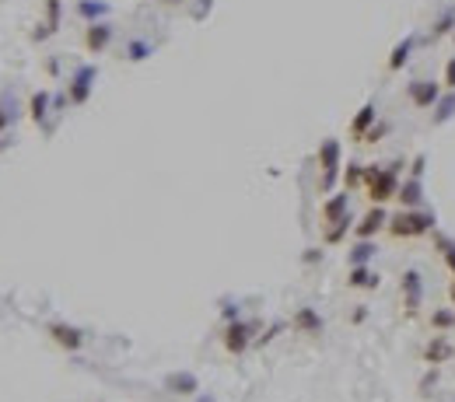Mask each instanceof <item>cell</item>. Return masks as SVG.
I'll return each instance as SVG.
<instances>
[{
  "instance_id": "1",
  "label": "cell",
  "mask_w": 455,
  "mask_h": 402,
  "mask_svg": "<svg viewBox=\"0 0 455 402\" xmlns=\"http://www.w3.org/2000/svg\"><path fill=\"white\" fill-rule=\"evenodd\" d=\"M400 168L403 161H392V165H364V193H368L372 206H385L389 200H396L400 193Z\"/></svg>"
},
{
  "instance_id": "2",
  "label": "cell",
  "mask_w": 455,
  "mask_h": 402,
  "mask_svg": "<svg viewBox=\"0 0 455 402\" xmlns=\"http://www.w3.org/2000/svg\"><path fill=\"white\" fill-rule=\"evenodd\" d=\"M396 241H413L434 231V213L428 210H400V213H389V228H385Z\"/></svg>"
},
{
  "instance_id": "3",
  "label": "cell",
  "mask_w": 455,
  "mask_h": 402,
  "mask_svg": "<svg viewBox=\"0 0 455 402\" xmlns=\"http://www.w3.org/2000/svg\"><path fill=\"white\" fill-rule=\"evenodd\" d=\"M319 189L322 193H329L333 185H337V178H340V140H333V137H326L322 140V147H319Z\"/></svg>"
},
{
  "instance_id": "4",
  "label": "cell",
  "mask_w": 455,
  "mask_h": 402,
  "mask_svg": "<svg viewBox=\"0 0 455 402\" xmlns=\"http://www.w3.org/2000/svg\"><path fill=\"white\" fill-rule=\"evenodd\" d=\"M406 98H410L413 109L428 112L441 102V84L438 81H413V84H406Z\"/></svg>"
},
{
  "instance_id": "5",
  "label": "cell",
  "mask_w": 455,
  "mask_h": 402,
  "mask_svg": "<svg viewBox=\"0 0 455 402\" xmlns=\"http://www.w3.org/2000/svg\"><path fill=\"white\" fill-rule=\"evenodd\" d=\"M400 291H403V308H406V315L413 319V315L420 312V304H424V280H420L417 269H403Z\"/></svg>"
},
{
  "instance_id": "6",
  "label": "cell",
  "mask_w": 455,
  "mask_h": 402,
  "mask_svg": "<svg viewBox=\"0 0 455 402\" xmlns=\"http://www.w3.org/2000/svg\"><path fill=\"white\" fill-rule=\"evenodd\" d=\"M385 228H389V213H385V206H372V210L354 224V238H375V234H382Z\"/></svg>"
},
{
  "instance_id": "7",
  "label": "cell",
  "mask_w": 455,
  "mask_h": 402,
  "mask_svg": "<svg viewBox=\"0 0 455 402\" xmlns=\"http://www.w3.org/2000/svg\"><path fill=\"white\" fill-rule=\"evenodd\" d=\"M46 332L53 336V343H56V347H64V350H70V353H77V350L84 347V332H81V329H74V325L49 322V325H46Z\"/></svg>"
},
{
  "instance_id": "8",
  "label": "cell",
  "mask_w": 455,
  "mask_h": 402,
  "mask_svg": "<svg viewBox=\"0 0 455 402\" xmlns=\"http://www.w3.org/2000/svg\"><path fill=\"white\" fill-rule=\"evenodd\" d=\"M249 343H252V325L235 319V322L224 329V350L238 357V353H246V347H249Z\"/></svg>"
},
{
  "instance_id": "9",
  "label": "cell",
  "mask_w": 455,
  "mask_h": 402,
  "mask_svg": "<svg viewBox=\"0 0 455 402\" xmlns=\"http://www.w3.org/2000/svg\"><path fill=\"white\" fill-rule=\"evenodd\" d=\"M95 77H99V70L91 67V64H84V67L74 70V81H70V102H74V105H84V102H88Z\"/></svg>"
},
{
  "instance_id": "10",
  "label": "cell",
  "mask_w": 455,
  "mask_h": 402,
  "mask_svg": "<svg viewBox=\"0 0 455 402\" xmlns=\"http://www.w3.org/2000/svg\"><path fill=\"white\" fill-rule=\"evenodd\" d=\"M112 42V25L109 21H91L88 25V32H84V46L88 53H105Z\"/></svg>"
},
{
  "instance_id": "11",
  "label": "cell",
  "mask_w": 455,
  "mask_h": 402,
  "mask_svg": "<svg viewBox=\"0 0 455 402\" xmlns=\"http://www.w3.org/2000/svg\"><path fill=\"white\" fill-rule=\"evenodd\" d=\"M455 357V347L448 343V336H431L424 347V364H448Z\"/></svg>"
},
{
  "instance_id": "12",
  "label": "cell",
  "mask_w": 455,
  "mask_h": 402,
  "mask_svg": "<svg viewBox=\"0 0 455 402\" xmlns=\"http://www.w3.org/2000/svg\"><path fill=\"white\" fill-rule=\"evenodd\" d=\"M378 122V109H375V102H368V105H361V112L350 119V137L361 144L364 140V133H368L372 126Z\"/></svg>"
},
{
  "instance_id": "13",
  "label": "cell",
  "mask_w": 455,
  "mask_h": 402,
  "mask_svg": "<svg viewBox=\"0 0 455 402\" xmlns=\"http://www.w3.org/2000/svg\"><path fill=\"white\" fill-rule=\"evenodd\" d=\"M322 224H337V221H343L347 213H350V196L347 193H337V196H329L326 203H322Z\"/></svg>"
},
{
  "instance_id": "14",
  "label": "cell",
  "mask_w": 455,
  "mask_h": 402,
  "mask_svg": "<svg viewBox=\"0 0 455 402\" xmlns=\"http://www.w3.org/2000/svg\"><path fill=\"white\" fill-rule=\"evenodd\" d=\"M413 49H417V39H413V36L400 39V42H396V49L389 53V64H385V70H389V74H400V70H403V67L410 64Z\"/></svg>"
},
{
  "instance_id": "15",
  "label": "cell",
  "mask_w": 455,
  "mask_h": 402,
  "mask_svg": "<svg viewBox=\"0 0 455 402\" xmlns=\"http://www.w3.org/2000/svg\"><path fill=\"white\" fill-rule=\"evenodd\" d=\"M165 388L175 392V395H196L200 392V378L190 375V371H175V375L165 378Z\"/></svg>"
},
{
  "instance_id": "16",
  "label": "cell",
  "mask_w": 455,
  "mask_h": 402,
  "mask_svg": "<svg viewBox=\"0 0 455 402\" xmlns=\"http://www.w3.org/2000/svg\"><path fill=\"white\" fill-rule=\"evenodd\" d=\"M294 329L301 336H319L322 332V319H319L315 308H298L294 312Z\"/></svg>"
},
{
  "instance_id": "17",
  "label": "cell",
  "mask_w": 455,
  "mask_h": 402,
  "mask_svg": "<svg viewBox=\"0 0 455 402\" xmlns=\"http://www.w3.org/2000/svg\"><path fill=\"white\" fill-rule=\"evenodd\" d=\"M347 287H357V291H375L378 287V273L368 269V266H350L347 273Z\"/></svg>"
},
{
  "instance_id": "18",
  "label": "cell",
  "mask_w": 455,
  "mask_h": 402,
  "mask_svg": "<svg viewBox=\"0 0 455 402\" xmlns=\"http://www.w3.org/2000/svg\"><path fill=\"white\" fill-rule=\"evenodd\" d=\"M396 203H400V210H417V206H420V178H410V182H400V193H396Z\"/></svg>"
},
{
  "instance_id": "19",
  "label": "cell",
  "mask_w": 455,
  "mask_h": 402,
  "mask_svg": "<svg viewBox=\"0 0 455 402\" xmlns=\"http://www.w3.org/2000/svg\"><path fill=\"white\" fill-rule=\"evenodd\" d=\"M60 28V0H46V25L36 32V39H46Z\"/></svg>"
},
{
  "instance_id": "20",
  "label": "cell",
  "mask_w": 455,
  "mask_h": 402,
  "mask_svg": "<svg viewBox=\"0 0 455 402\" xmlns=\"http://www.w3.org/2000/svg\"><path fill=\"white\" fill-rule=\"evenodd\" d=\"M375 256V245L372 238H357V245L350 249V266H368V259Z\"/></svg>"
},
{
  "instance_id": "21",
  "label": "cell",
  "mask_w": 455,
  "mask_h": 402,
  "mask_svg": "<svg viewBox=\"0 0 455 402\" xmlns=\"http://www.w3.org/2000/svg\"><path fill=\"white\" fill-rule=\"evenodd\" d=\"M49 112V91H36L32 98H28V116H32L36 122H42Z\"/></svg>"
},
{
  "instance_id": "22",
  "label": "cell",
  "mask_w": 455,
  "mask_h": 402,
  "mask_svg": "<svg viewBox=\"0 0 455 402\" xmlns=\"http://www.w3.org/2000/svg\"><path fill=\"white\" fill-rule=\"evenodd\" d=\"M434 249H438L441 263L455 273V241H452V238H445V234H434Z\"/></svg>"
},
{
  "instance_id": "23",
  "label": "cell",
  "mask_w": 455,
  "mask_h": 402,
  "mask_svg": "<svg viewBox=\"0 0 455 402\" xmlns=\"http://www.w3.org/2000/svg\"><path fill=\"white\" fill-rule=\"evenodd\" d=\"M354 228V221H350V213H347V217L343 221H337V224H329V231L322 234L326 238V245H340L343 238H347V231Z\"/></svg>"
},
{
  "instance_id": "24",
  "label": "cell",
  "mask_w": 455,
  "mask_h": 402,
  "mask_svg": "<svg viewBox=\"0 0 455 402\" xmlns=\"http://www.w3.org/2000/svg\"><path fill=\"white\" fill-rule=\"evenodd\" d=\"M431 329L434 332H448V329H455V312H448V308H438V312H431Z\"/></svg>"
},
{
  "instance_id": "25",
  "label": "cell",
  "mask_w": 455,
  "mask_h": 402,
  "mask_svg": "<svg viewBox=\"0 0 455 402\" xmlns=\"http://www.w3.org/2000/svg\"><path fill=\"white\" fill-rule=\"evenodd\" d=\"M452 25H455V14H452V11H445V14H441V21H434V28H431V36H434V39L448 36V32H452Z\"/></svg>"
},
{
  "instance_id": "26",
  "label": "cell",
  "mask_w": 455,
  "mask_h": 402,
  "mask_svg": "<svg viewBox=\"0 0 455 402\" xmlns=\"http://www.w3.org/2000/svg\"><path fill=\"white\" fill-rule=\"evenodd\" d=\"M441 88L455 91V56H448V59H445V74H441Z\"/></svg>"
},
{
  "instance_id": "27",
  "label": "cell",
  "mask_w": 455,
  "mask_h": 402,
  "mask_svg": "<svg viewBox=\"0 0 455 402\" xmlns=\"http://www.w3.org/2000/svg\"><path fill=\"white\" fill-rule=\"evenodd\" d=\"M385 133H389V122H375V126H372L368 133H364V140H361V144H378Z\"/></svg>"
},
{
  "instance_id": "28",
  "label": "cell",
  "mask_w": 455,
  "mask_h": 402,
  "mask_svg": "<svg viewBox=\"0 0 455 402\" xmlns=\"http://www.w3.org/2000/svg\"><path fill=\"white\" fill-rule=\"evenodd\" d=\"M144 56H151V46L147 42H130L127 46V59H144Z\"/></svg>"
},
{
  "instance_id": "29",
  "label": "cell",
  "mask_w": 455,
  "mask_h": 402,
  "mask_svg": "<svg viewBox=\"0 0 455 402\" xmlns=\"http://www.w3.org/2000/svg\"><path fill=\"white\" fill-rule=\"evenodd\" d=\"M364 178V165H347V172H343V182L347 185H357Z\"/></svg>"
},
{
  "instance_id": "30",
  "label": "cell",
  "mask_w": 455,
  "mask_h": 402,
  "mask_svg": "<svg viewBox=\"0 0 455 402\" xmlns=\"http://www.w3.org/2000/svg\"><path fill=\"white\" fill-rule=\"evenodd\" d=\"M434 109H438V112H434V122H445V119H448V116L455 112V95H452L448 102H441V105H434Z\"/></svg>"
},
{
  "instance_id": "31",
  "label": "cell",
  "mask_w": 455,
  "mask_h": 402,
  "mask_svg": "<svg viewBox=\"0 0 455 402\" xmlns=\"http://www.w3.org/2000/svg\"><path fill=\"white\" fill-rule=\"evenodd\" d=\"M77 11H81L84 18H99V14H105L109 8H105V4H88V0H84V4H81Z\"/></svg>"
},
{
  "instance_id": "32",
  "label": "cell",
  "mask_w": 455,
  "mask_h": 402,
  "mask_svg": "<svg viewBox=\"0 0 455 402\" xmlns=\"http://www.w3.org/2000/svg\"><path fill=\"white\" fill-rule=\"evenodd\" d=\"M8 122H11V116H8L4 109H0V130H4V126H8Z\"/></svg>"
},
{
  "instance_id": "33",
  "label": "cell",
  "mask_w": 455,
  "mask_h": 402,
  "mask_svg": "<svg viewBox=\"0 0 455 402\" xmlns=\"http://www.w3.org/2000/svg\"><path fill=\"white\" fill-rule=\"evenodd\" d=\"M448 294H452V304H455V291H448Z\"/></svg>"
},
{
  "instance_id": "34",
  "label": "cell",
  "mask_w": 455,
  "mask_h": 402,
  "mask_svg": "<svg viewBox=\"0 0 455 402\" xmlns=\"http://www.w3.org/2000/svg\"><path fill=\"white\" fill-rule=\"evenodd\" d=\"M165 4H179V0H165Z\"/></svg>"
},
{
  "instance_id": "35",
  "label": "cell",
  "mask_w": 455,
  "mask_h": 402,
  "mask_svg": "<svg viewBox=\"0 0 455 402\" xmlns=\"http://www.w3.org/2000/svg\"><path fill=\"white\" fill-rule=\"evenodd\" d=\"M200 402H210V399H200Z\"/></svg>"
},
{
  "instance_id": "36",
  "label": "cell",
  "mask_w": 455,
  "mask_h": 402,
  "mask_svg": "<svg viewBox=\"0 0 455 402\" xmlns=\"http://www.w3.org/2000/svg\"><path fill=\"white\" fill-rule=\"evenodd\" d=\"M452 291H455V280H452Z\"/></svg>"
},
{
  "instance_id": "37",
  "label": "cell",
  "mask_w": 455,
  "mask_h": 402,
  "mask_svg": "<svg viewBox=\"0 0 455 402\" xmlns=\"http://www.w3.org/2000/svg\"><path fill=\"white\" fill-rule=\"evenodd\" d=\"M0 150H4V144H0Z\"/></svg>"
}]
</instances>
